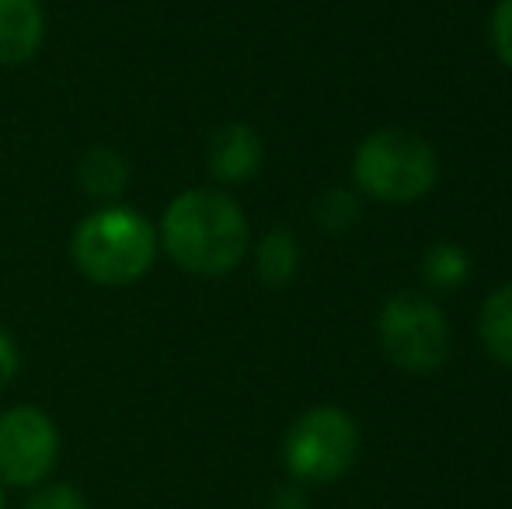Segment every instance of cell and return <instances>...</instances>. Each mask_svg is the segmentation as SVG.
<instances>
[{"label":"cell","instance_id":"4fadbf2b","mask_svg":"<svg viewBox=\"0 0 512 509\" xmlns=\"http://www.w3.org/2000/svg\"><path fill=\"white\" fill-rule=\"evenodd\" d=\"M317 220H321V227H328V231H345V227H352L359 220V199L345 189L328 192V196H321V203H317Z\"/></svg>","mask_w":512,"mask_h":509},{"label":"cell","instance_id":"9c48e42d","mask_svg":"<svg viewBox=\"0 0 512 509\" xmlns=\"http://www.w3.org/2000/svg\"><path fill=\"white\" fill-rule=\"evenodd\" d=\"M77 182L88 196L95 199H115L129 185V164L119 150L112 147H91L77 164Z\"/></svg>","mask_w":512,"mask_h":509},{"label":"cell","instance_id":"277c9868","mask_svg":"<svg viewBox=\"0 0 512 509\" xmlns=\"http://www.w3.org/2000/svg\"><path fill=\"white\" fill-rule=\"evenodd\" d=\"M286 468L293 478L310 485L338 482L359 457L356 419L342 408H310L290 426L283 443Z\"/></svg>","mask_w":512,"mask_h":509},{"label":"cell","instance_id":"8992f818","mask_svg":"<svg viewBox=\"0 0 512 509\" xmlns=\"http://www.w3.org/2000/svg\"><path fill=\"white\" fill-rule=\"evenodd\" d=\"M60 457V433L53 419L35 405L0 412V485L32 489L53 475Z\"/></svg>","mask_w":512,"mask_h":509},{"label":"cell","instance_id":"5bb4252c","mask_svg":"<svg viewBox=\"0 0 512 509\" xmlns=\"http://www.w3.org/2000/svg\"><path fill=\"white\" fill-rule=\"evenodd\" d=\"M25 509H88V499L81 496V489L67 482H56L39 489L32 499L25 503Z\"/></svg>","mask_w":512,"mask_h":509},{"label":"cell","instance_id":"7c38bea8","mask_svg":"<svg viewBox=\"0 0 512 509\" xmlns=\"http://www.w3.org/2000/svg\"><path fill=\"white\" fill-rule=\"evenodd\" d=\"M422 272L432 286H439V290H457V286L471 276V255H467L460 245L443 241V245H432L429 252H425Z\"/></svg>","mask_w":512,"mask_h":509},{"label":"cell","instance_id":"ac0fdd59","mask_svg":"<svg viewBox=\"0 0 512 509\" xmlns=\"http://www.w3.org/2000/svg\"><path fill=\"white\" fill-rule=\"evenodd\" d=\"M0 509H4V485H0Z\"/></svg>","mask_w":512,"mask_h":509},{"label":"cell","instance_id":"30bf717a","mask_svg":"<svg viewBox=\"0 0 512 509\" xmlns=\"http://www.w3.org/2000/svg\"><path fill=\"white\" fill-rule=\"evenodd\" d=\"M478 328L492 360H499L502 367H512V283H502L499 290L488 293Z\"/></svg>","mask_w":512,"mask_h":509},{"label":"cell","instance_id":"3957f363","mask_svg":"<svg viewBox=\"0 0 512 509\" xmlns=\"http://www.w3.org/2000/svg\"><path fill=\"white\" fill-rule=\"evenodd\" d=\"M352 178L359 192L391 206L422 199L439 178V157L418 133L408 129H377L356 150Z\"/></svg>","mask_w":512,"mask_h":509},{"label":"cell","instance_id":"5b68a950","mask_svg":"<svg viewBox=\"0 0 512 509\" xmlns=\"http://www.w3.org/2000/svg\"><path fill=\"white\" fill-rule=\"evenodd\" d=\"M380 346L408 374H432L450 356V325L432 300L401 293L380 311Z\"/></svg>","mask_w":512,"mask_h":509},{"label":"cell","instance_id":"ba28073f","mask_svg":"<svg viewBox=\"0 0 512 509\" xmlns=\"http://www.w3.org/2000/svg\"><path fill=\"white\" fill-rule=\"evenodd\" d=\"M46 14L39 0H0V67H21L42 49Z\"/></svg>","mask_w":512,"mask_h":509},{"label":"cell","instance_id":"6da1fadb","mask_svg":"<svg viewBox=\"0 0 512 509\" xmlns=\"http://www.w3.org/2000/svg\"><path fill=\"white\" fill-rule=\"evenodd\" d=\"M157 238L164 252L196 276H227L251 245L244 210L216 189H189L171 199Z\"/></svg>","mask_w":512,"mask_h":509},{"label":"cell","instance_id":"52a82bcc","mask_svg":"<svg viewBox=\"0 0 512 509\" xmlns=\"http://www.w3.org/2000/svg\"><path fill=\"white\" fill-rule=\"evenodd\" d=\"M209 171L216 182L223 185H241L251 182L262 168V140L251 126L227 123L209 136Z\"/></svg>","mask_w":512,"mask_h":509},{"label":"cell","instance_id":"7a4b0ae2","mask_svg":"<svg viewBox=\"0 0 512 509\" xmlns=\"http://www.w3.org/2000/svg\"><path fill=\"white\" fill-rule=\"evenodd\" d=\"M157 227L133 206H102L77 224L70 255L81 276L98 286H129L150 272L157 258Z\"/></svg>","mask_w":512,"mask_h":509},{"label":"cell","instance_id":"9a60e30c","mask_svg":"<svg viewBox=\"0 0 512 509\" xmlns=\"http://www.w3.org/2000/svg\"><path fill=\"white\" fill-rule=\"evenodd\" d=\"M492 46L506 67H512V0H499L492 14Z\"/></svg>","mask_w":512,"mask_h":509},{"label":"cell","instance_id":"2e32d148","mask_svg":"<svg viewBox=\"0 0 512 509\" xmlns=\"http://www.w3.org/2000/svg\"><path fill=\"white\" fill-rule=\"evenodd\" d=\"M18 370H21V353H18V346H14L11 335L0 328V391L11 387V381L18 377Z\"/></svg>","mask_w":512,"mask_h":509},{"label":"cell","instance_id":"e0dca14e","mask_svg":"<svg viewBox=\"0 0 512 509\" xmlns=\"http://www.w3.org/2000/svg\"><path fill=\"white\" fill-rule=\"evenodd\" d=\"M269 509H307V496L297 485H286V489H279L276 496H272Z\"/></svg>","mask_w":512,"mask_h":509},{"label":"cell","instance_id":"8fae6325","mask_svg":"<svg viewBox=\"0 0 512 509\" xmlns=\"http://www.w3.org/2000/svg\"><path fill=\"white\" fill-rule=\"evenodd\" d=\"M255 265H258V276H262L265 286H272V290L286 286L293 276H297V265H300L297 238H293L290 231H283V227L269 231L262 238V245H258Z\"/></svg>","mask_w":512,"mask_h":509}]
</instances>
